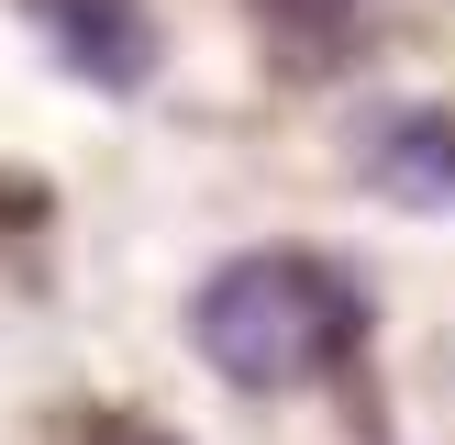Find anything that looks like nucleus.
<instances>
[{
	"label": "nucleus",
	"instance_id": "3",
	"mask_svg": "<svg viewBox=\"0 0 455 445\" xmlns=\"http://www.w3.org/2000/svg\"><path fill=\"white\" fill-rule=\"evenodd\" d=\"M355 178L400 212H455V111H378L355 134Z\"/></svg>",
	"mask_w": 455,
	"mask_h": 445
},
{
	"label": "nucleus",
	"instance_id": "1",
	"mask_svg": "<svg viewBox=\"0 0 455 445\" xmlns=\"http://www.w3.org/2000/svg\"><path fill=\"white\" fill-rule=\"evenodd\" d=\"M189 345L222 390H311L367 345V289L333 256L256 245V256H222L189 289Z\"/></svg>",
	"mask_w": 455,
	"mask_h": 445
},
{
	"label": "nucleus",
	"instance_id": "4",
	"mask_svg": "<svg viewBox=\"0 0 455 445\" xmlns=\"http://www.w3.org/2000/svg\"><path fill=\"white\" fill-rule=\"evenodd\" d=\"M256 12L289 67H345V34L367 22V0H256Z\"/></svg>",
	"mask_w": 455,
	"mask_h": 445
},
{
	"label": "nucleus",
	"instance_id": "2",
	"mask_svg": "<svg viewBox=\"0 0 455 445\" xmlns=\"http://www.w3.org/2000/svg\"><path fill=\"white\" fill-rule=\"evenodd\" d=\"M12 12L44 34V56H56L78 89H111V101H123V89H145L156 56H167L145 0H12Z\"/></svg>",
	"mask_w": 455,
	"mask_h": 445
}]
</instances>
